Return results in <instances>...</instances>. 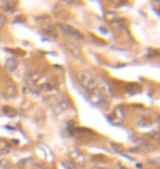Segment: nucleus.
I'll use <instances>...</instances> for the list:
<instances>
[{
  "instance_id": "obj_1",
  "label": "nucleus",
  "mask_w": 160,
  "mask_h": 169,
  "mask_svg": "<svg viewBox=\"0 0 160 169\" xmlns=\"http://www.w3.org/2000/svg\"><path fill=\"white\" fill-rule=\"evenodd\" d=\"M77 80L81 85V87H84V89L89 90L91 92L97 89V86H98V81L95 79V77L88 70H79L77 72Z\"/></svg>"
},
{
  "instance_id": "obj_2",
  "label": "nucleus",
  "mask_w": 160,
  "mask_h": 169,
  "mask_svg": "<svg viewBox=\"0 0 160 169\" xmlns=\"http://www.w3.org/2000/svg\"><path fill=\"white\" fill-rule=\"evenodd\" d=\"M24 80L29 86L35 87V86H41L42 83H44L46 80L44 79L43 75L40 72H28L24 76Z\"/></svg>"
},
{
  "instance_id": "obj_3",
  "label": "nucleus",
  "mask_w": 160,
  "mask_h": 169,
  "mask_svg": "<svg viewBox=\"0 0 160 169\" xmlns=\"http://www.w3.org/2000/svg\"><path fill=\"white\" fill-rule=\"evenodd\" d=\"M58 28L60 31L65 33L66 35L71 36L75 40L81 41L84 40V34L80 32L79 30H77L76 28H73L69 24H66V23H58Z\"/></svg>"
},
{
  "instance_id": "obj_4",
  "label": "nucleus",
  "mask_w": 160,
  "mask_h": 169,
  "mask_svg": "<svg viewBox=\"0 0 160 169\" xmlns=\"http://www.w3.org/2000/svg\"><path fill=\"white\" fill-rule=\"evenodd\" d=\"M108 118H109V121L112 124H122L124 122V119H125V114H124L123 109L121 108V107L115 108L108 115Z\"/></svg>"
},
{
  "instance_id": "obj_5",
  "label": "nucleus",
  "mask_w": 160,
  "mask_h": 169,
  "mask_svg": "<svg viewBox=\"0 0 160 169\" xmlns=\"http://www.w3.org/2000/svg\"><path fill=\"white\" fill-rule=\"evenodd\" d=\"M97 90L99 91V94H100V96L102 97V99L104 100V102L110 101L112 99L113 94H112V91H111V87H110L109 83H106L105 81H102V83H98Z\"/></svg>"
},
{
  "instance_id": "obj_6",
  "label": "nucleus",
  "mask_w": 160,
  "mask_h": 169,
  "mask_svg": "<svg viewBox=\"0 0 160 169\" xmlns=\"http://www.w3.org/2000/svg\"><path fill=\"white\" fill-rule=\"evenodd\" d=\"M69 158L77 166H84V162H86L84 155L80 151H78V149H73V151H69Z\"/></svg>"
},
{
  "instance_id": "obj_7",
  "label": "nucleus",
  "mask_w": 160,
  "mask_h": 169,
  "mask_svg": "<svg viewBox=\"0 0 160 169\" xmlns=\"http://www.w3.org/2000/svg\"><path fill=\"white\" fill-rule=\"evenodd\" d=\"M17 94H18V89L15 83L12 80H8L4 85V96L7 97V99H13L17 97Z\"/></svg>"
},
{
  "instance_id": "obj_8",
  "label": "nucleus",
  "mask_w": 160,
  "mask_h": 169,
  "mask_svg": "<svg viewBox=\"0 0 160 169\" xmlns=\"http://www.w3.org/2000/svg\"><path fill=\"white\" fill-rule=\"evenodd\" d=\"M64 45H65L66 50H68L70 54L73 55V57H76V58L82 57V52H81V50H80L79 47H78V45H76L73 42L66 41L65 43H64Z\"/></svg>"
},
{
  "instance_id": "obj_9",
  "label": "nucleus",
  "mask_w": 160,
  "mask_h": 169,
  "mask_svg": "<svg viewBox=\"0 0 160 169\" xmlns=\"http://www.w3.org/2000/svg\"><path fill=\"white\" fill-rule=\"evenodd\" d=\"M17 6H18V2H17V1L7 0V1H4V2H2V4H1V9H2V11L6 12V13H12V12H15V11Z\"/></svg>"
},
{
  "instance_id": "obj_10",
  "label": "nucleus",
  "mask_w": 160,
  "mask_h": 169,
  "mask_svg": "<svg viewBox=\"0 0 160 169\" xmlns=\"http://www.w3.org/2000/svg\"><path fill=\"white\" fill-rule=\"evenodd\" d=\"M18 68V61L15 57H10L8 58L6 63H4V69L7 70L8 72H13L17 70Z\"/></svg>"
},
{
  "instance_id": "obj_11",
  "label": "nucleus",
  "mask_w": 160,
  "mask_h": 169,
  "mask_svg": "<svg viewBox=\"0 0 160 169\" xmlns=\"http://www.w3.org/2000/svg\"><path fill=\"white\" fill-rule=\"evenodd\" d=\"M71 135L75 137H84V135H91L93 133L92 131L88 129H81V127H73L71 131H70Z\"/></svg>"
},
{
  "instance_id": "obj_12",
  "label": "nucleus",
  "mask_w": 160,
  "mask_h": 169,
  "mask_svg": "<svg viewBox=\"0 0 160 169\" xmlns=\"http://www.w3.org/2000/svg\"><path fill=\"white\" fill-rule=\"evenodd\" d=\"M43 32L47 36L57 37V30H56V28H54L51 23H47V24L43 25Z\"/></svg>"
},
{
  "instance_id": "obj_13",
  "label": "nucleus",
  "mask_w": 160,
  "mask_h": 169,
  "mask_svg": "<svg viewBox=\"0 0 160 169\" xmlns=\"http://www.w3.org/2000/svg\"><path fill=\"white\" fill-rule=\"evenodd\" d=\"M90 100L92 103H95V105H101L103 102H104V100L102 99V97L100 96V94H99V91L97 89L93 90L92 92H91V96H90Z\"/></svg>"
},
{
  "instance_id": "obj_14",
  "label": "nucleus",
  "mask_w": 160,
  "mask_h": 169,
  "mask_svg": "<svg viewBox=\"0 0 160 169\" xmlns=\"http://www.w3.org/2000/svg\"><path fill=\"white\" fill-rule=\"evenodd\" d=\"M140 91H142V87L139 86L138 83H127V86H126V92H128L129 94H138Z\"/></svg>"
},
{
  "instance_id": "obj_15",
  "label": "nucleus",
  "mask_w": 160,
  "mask_h": 169,
  "mask_svg": "<svg viewBox=\"0 0 160 169\" xmlns=\"http://www.w3.org/2000/svg\"><path fill=\"white\" fill-rule=\"evenodd\" d=\"M1 111L4 113V115H7L9 118H15V115H17V111H15L13 108H11L9 105H4L2 108H1Z\"/></svg>"
},
{
  "instance_id": "obj_16",
  "label": "nucleus",
  "mask_w": 160,
  "mask_h": 169,
  "mask_svg": "<svg viewBox=\"0 0 160 169\" xmlns=\"http://www.w3.org/2000/svg\"><path fill=\"white\" fill-rule=\"evenodd\" d=\"M11 151V146L7 140H0V154H8Z\"/></svg>"
},
{
  "instance_id": "obj_17",
  "label": "nucleus",
  "mask_w": 160,
  "mask_h": 169,
  "mask_svg": "<svg viewBox=\"0 0 160 169\" xmlns=\"http://www.w3.org/2000/svg\"><path fill=\"white\" fill-rule=\"evenodd\" d=\"M111 23H112V25L115 28L116 30H122L123 28H125V22L122 20V19H114V20H112L111 21Z\"/></svg>"
},
{
  "instance_id": "obj_18",
  "label": "nucleus",
  "mask_w": 160,
  "mask_h": 169,
  "mask_svg": "<svg viewBox=\"0 0 160 169\" xmlns=\"http://www.w3.org/2000/svg\"><path fill=\"white\" fill-rule=\"evenodd\" d=\"M110 146L112 147L113 151H116V153H120V154H122V153L124 151L123 145H121L120 143H116V142H111V143H110Z\"/></svg>"
},
{
  "instance_id": "obj_19",
  "label": "nucleus",
  "mask_w": 160,
  "mask_h": 169,
  "mask_svg": "<svg viewBox=\"0 0 160 169\" xmlns=\"http://www.w3.org/2000/svg\"><path fill=\"white\" fill-rule=\"evenodd\" d=\"M147 138H149V140H153V142H159L160 140V134H159V132H150L149 134H147V135H145Z\"/></svg>"
},
{
  "instance_id": "obj_20",
  "label": "nucleus",
  "mask_w": 160,
  "mask_h": 169,
  "mask_svg": "<svg viewBox=\"0 0 160 169\" xmlns=\"http://www.w3.org/2000/svg\"><path fill=\"white\" fill-rule=\"evenodd\" d=\"M63 166H64L66 169H78V168H77V165H75V164H73L71 160L63 162Z\"/></svg>"
},
{
  "instance_id": "obj_21",
  "label": "nucleus",
  "mask_w": 160,
  "mask_h": 169,
  "mask_svg": "<svg viewBox=\"0 0 160 169\" xmlns=\"http://www.w3.org/2000/svg\"><path fill=\"white\" fill-rule=\"evenodd\" d=\"M0 167H2V168H9V167H10L9 160L6 158H1V157H0Z\"/></svg>"
},
{
  "instance_id": "obj_22",
  "label": "nucleus",
  "mask_w": 160,
  "mask_h": 169,
  "mask_svg": "<svg viewBox=\"0 0 160 169\" xmlns=\"http://www.w3.org/2000/svg\"><path fill=\"white\" fill-rule=\"evenodd\" d=\"M103 167H99V166H95V167H93L92 169H102Z\"/></svg>"
},
{
  "instance_id": "obj_23",
  "label": "nucleus",
  "mask_w": 160,
  "mask_h": 169,
  "mask_svg": "<svg viewBox=\"0 0 160 169\" xmlns=\"http://www.w3.org/2000/svg\"><path fill=\"white\" fill-rule=\"evenodd\" d=\"M120 169H126V168H124V167H122V166H121V168Z\"/></svg>"
},
{
  "instance_id": "obj_24",
  "label": "nucleus",
  "mask_w": 160,
  "mask_h": 169,
  "mask_svg": "<svg viewBox=\"0 0 160 169\" xmlns=\"http://www.w3.org/2000/svg\"><path fill=\"white\" fill-rule=\"evenodd\" d=\"M102 169H110V168H104V167H103V168H102Z\"/></svg>"
}]
</instances>
